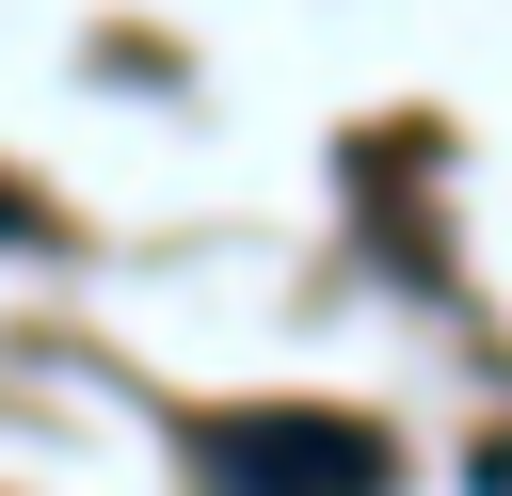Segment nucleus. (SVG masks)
<instances>
[{"mask_svg": "<svg viewBox=\"0 0 512 496\" xmlns=\"http://www.w3.org/2000/svg\"><path fill=\"white\" fill-rule=\"evenodd\" d=\"M208 480L224 496H384V432H352V416H224Z\"/></svg>", "mask_w": 512, "mask_h": 496, "instance_id": "1", "label": "nucleus"}]
</instances>
